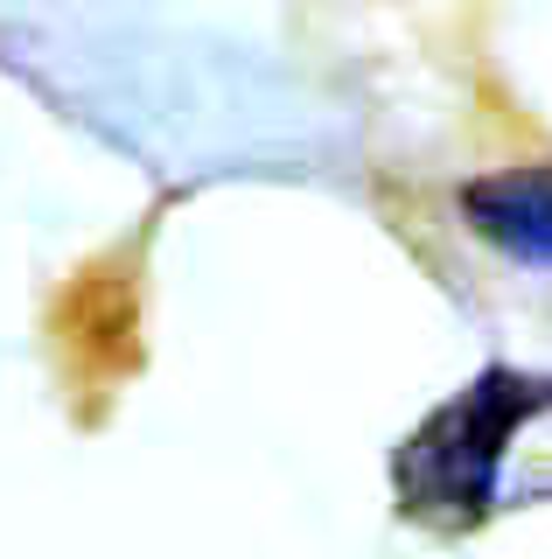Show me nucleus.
Masks as SVG:
<instances>
[{
  "mask_svg": "<svg viewBox=\"0 0 552 559\" xmlns=\"http://www.w3.org/2000/svg\"><path fill=\"white\" fill-rule=\"evenodd\" d=\"M461 217L476 238L511 252L517 266L552 273V168H496L461 189Z\"/></svg>",
  "mask_w": 552,
  "mask_h": 559,
  "instance_id": "f03ea898",
  "label": "nucleus"
},
{
  "mask_svg": "<svg viewBox=\"0 0 552 559\" xmlns=\"http://www.w3.org/2000/svg\"><path fill=\"white\" fill-rule=\"evenodd\" d=\"M539 413H552V378L511 371V364L476 371L392 454V497H399V511L412 524H427V532H447V538L476 532L504 503L511 448Z\"/></svg>",
  "mask_w": 552,
  "mask_h": 559,
  "instance_id": "f257e3e1",
  "label": "nucleus"
}]
</instances>
